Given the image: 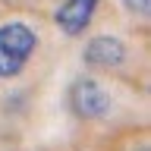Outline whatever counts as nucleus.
<instances>
[{"label":"nucleus","instance_id":"f03ea898","mask_svg":"<svg viewBox=\"0 0 151 151\" xmlns=\"http://www.w3.org/2000/svg\"><path fill=\"white\" fill-rule=\"evenodd\" d=\"M66 101H69V110H73L79 120H101V116H107V110H110V94H107V88H104L98 79H85V76L69 85Z\"/></svg>","mask_w":151,"mask_h":151},{"label":"nucleus","instance_id":"f257e3e1","mask_svg":"<svg viewBox=\"0 0 151 151\" xmlns=\"http://www.w3.org/2000/svg\"><path fill=\"white\" fill-rule=\"evenodd\" d=\"M38 50V32L22 19L0 25V79H16Z\"/></svg>","mask_w":151,"mask_h":151},{"label":"nucleus","instance_id":"7ed1b4c3","mask_svg":"<svg viewBox=\"0 0 151 151\" xmlns=\"http://www.w3.org/2000/svg\"><path fill=\"white\" fill-rule=\"evenodd\" d=\"M126 57H129V50L116 35H94L82 50V63L88 69H104L107 73V69H120L126 63Z\"/></svg>","mask_w":151,"mask_h":151},{"label":"nucleus","instance_id":"423d86ee","mask_svg":"<svg viewBox=\"0 0 151 151\" xmlns=\"http://www.w3.org/2000/svg\"><path fill=\"white\" fill-rule=\"evenodd\" d=\"M139 151H148V148H139Z\"/></svg>","mask_w":151,"mask_h":151},{"label":"nucleus","instance_id":"39448f33","mask_svg":"<svg viewBox=\"0 0 151 151\" xmlns=\"http://www.w3.org/2000/svg\"><path fill=\"white\" fill-rule=\"evenodd\" d=\"M123 3H126L129 13H139V16H145V13L151 9V0H123Z\"/></svg>","mask_w":151,"mask_h":151},{"label":"nucleus","instance_id":"20e7f679","mask_svg":"<svg viewBox=\"0 0 151 151\" xmlns=\"http://www.w3.org/2000/svg\"><path fill=\"white\" fill-rule=\"evenodd\" d=\"M98 3H101V0H63V3L57 6V13H54L57 28H60L63 35H69V38L82 35L85 28L91 25L94 13H98Z\"/></svg>","mask_w":151,"mask_h":151}]
</instances>
